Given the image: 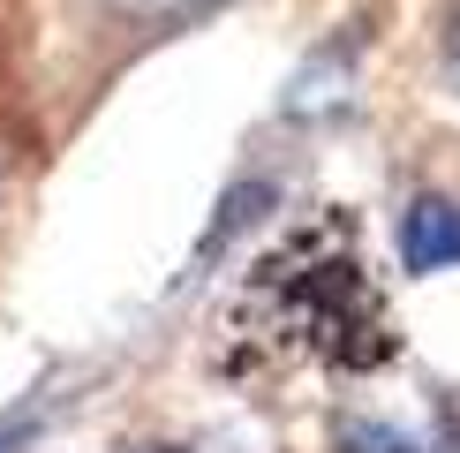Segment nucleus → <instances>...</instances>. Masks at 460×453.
<instances>
[{
  "label": "nucleus",
  "instance_id": "f257e3e1",
  "mask_svg": "<svg viewBox=\"0 0 460 453\" xmlns=\"http://www.w3.org/2000/svg\"><path fill=\"white\" fill-rule=\"evenodd\" d=\"M393 355V317L362 257L355 219H310L242 272L219 317V363L234 378L370 370Z\"/></svg>",
  "mask_w": 460,
  "mask_h": 453
},
{
  "label": "nucleus",
  "instance_id": "f03ea898",
  "mask_svg": "<svg viewBox=\"0 0 460 453\" xmlns=\"http://www.w3.org/2000/svg\"><path fill=\"white\" fill-rule=\"evenodd\" d=\"M400 264L408 272H446V264H460V204L415 197L400 212Z\"/></svg>",
  "mask_w": 460,
  "mask_h": 453
},
{
  "label": "nucleus",
  "instance_id": "7ed1b4c3",
  "mask_svg": "<svg viewBox=\"0 0 460 453\" xmlns=\"http://www.w3.org/2000/svg\"><path fill=\"white\" fill-rule=\"evenodd\" d=\"M340 446H348V453H415L408 439H393V431H377V423H348Z\"/></svg>",
  "mask_w": 460,
  "mask_h": 453
},
{
  "label": "nucleus",
  "instance_id": "20e7f679",
  "mask_svg": "<svg viewBox=\"0 0 460 453\" xmlns=\"http://www.w3.org/2000/svg\"><path fill=\"white\" fill-rule=\"evenodd\" d=\"M438 53H446V84L460 91V0L446 8V38H438Z\"/></svg>",
  "mask_w": 460,
  "mask_h": 453
},
{
  "label": "nucleus",
  "instance_id": "39448f33",
  "mask_svg": "<svg viewBox=\"0 0 460 453\" xmlns=\"http://www.w3.org/2000/svg\"><path fill=\"white\" fill-rule=\"evenodd\" d=\"M137 15H189V8H219V0H121Z\"/></svg>",
  "mask_w": 460,
  "mask_h": 453
},
{
  "label": "nucleus",
  "instance_id": "423d86ee",
  "mask_svg": "<svg viewBox=\"0 0 460 453\" xmlns=\"http://www.w3.org/2000/svg\"><path fill=\"white\" fill-rule=\"evenodd\" d=\"M23 439H31L23 423H0V453H8V446H23Z\"/></svg>",
  "mask_w": 460,
  "mask_h": 453
},
{
  "label": "nucleus",
  "instance_id": "0eeeda50",
  "mask_svg": "<svg viewBox=\"0 0 460 453\" xmlns=\"http://www.w3.org/2000/svg\"><path fill=\"white\" fill-rule=\"evenodd\" d=\"M151 453H181V446H151Z\"/></svg>",
  "mask_w": 460,
  "mask_h": 453
}]
</instances>
